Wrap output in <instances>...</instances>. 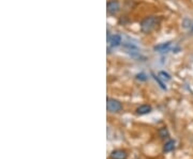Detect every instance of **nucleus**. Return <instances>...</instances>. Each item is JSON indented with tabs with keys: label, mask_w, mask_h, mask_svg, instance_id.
Listing matches in <instances>:
<instances>
[{
	"label": "nucleus",
	"mask_w": 193,
	"mask_h": 159,
	"mask_svg": "<svg viewBox=\"0 0 193 159\" xmlns=\"http://www.w3.org/2000/svg\"><path fill=\"white\" fill-rule=\"evenodd\" d=\"M158 24V19L156 16H147L141 23V31L144 33H150L156 28Z\"/></svg>",
	"instance_id": "nucleus-1"
},
{
	"label": "nucleus",
	"mask_w": 193,
	"mask_h": 159,
	"mask_svg": "<svg viewBox=\"0 0 193 159\" xmlns=\"http://www.w3.org/2000/svg\"><path fill=\"white\" fill-rule=\"evenodd\" d=\"M106 108H107L108 112L117 113L119 112V111H121V109H122V104L115 98H107V101H106Z\"/></svg>",
	"instance_id": "nucleus-2"
},
{
	"label": "nucleus",
	"mask_w": 193,
	"mask_h": 159,
	"mask_svg": "<svg viewBox=\"0 0 193 159\" xmlns=\"http://www.w3.org/2000/svg\"><path fill=\"white\" fill-rule=\"evenodd\" d=\"M106 11L110 15H116L120 11V3L118 0H110L106 4Z\"/></svg>",
	"instance_id": "nucleus-3"
},
{
	"label": "nucleus",
	"mask_w": 193,
	"mask_h": 159,
	"mask_svg": "<svg viewBox=\"0 0 193 159\" xmlns=\"http://www.w3.org/2000/svg\"><path fill=\"white\" fill-rule=\"evenodd\" d=\"M108 43L112 47H118L122 43V39H121L120 34H113L112 38L108 39Z\"/></svg>",
	"instance_id": "nucleus-4"
},
{
	"label": "nucleus",
	"mask_w": 193,
	"mask_h": 159,
	"mask_svg": "<svg viewBox=\"0 0 193 159\" xmlns=\"http://www.w3.org/2000/svg\"><path fill=\"white\" fill-rule=\"evenodd\" d=\"M127 153L122 150H115L110 153V159H127Z\"/></svg>",
	"instance_id": "nucleus-5"
},
{
	"label": "nucleus",
	"mask_w": 193,
	"mask_h": 159,
	"mask_svg": "<svg viewBox=\"0 0 193 159\" xmlns=\"http://www.w3.org/2000/svg\"><path fill=\"white\" fill-rule=\"evenodd\" d=\"M151 110H152L151 106H149V105H142V106H140L137 109H136V113H137V114H140V115H144V114H148V113H150Z\"/></svg>",
	"instance_id": "nucleus-6"
},
{
	"label": "nucleus",
	"mask_w": 193,
	"mask_h": 159,
	"mask_svg": "<svg viewBox=\"0 0 193 159\" xmlns=\"http://www.w3.org/2000/svg\"><path fill=\"white\" fill-rule=\"evenodd\" d=\"M170 45H171V42L161 43V44H159V45H156V46L153 47V49H155L156 51H159V53H163V51L168 50Z\"/></svg>",
	"instance_id": "nucleus-7"
},
{
	"label": "nucleus",
	"mask_w": 193,
	"mask_h": 159,
	"mask_svg": "<svg viewBox=\"0 0 193 159\" xmlns=\"http://www.w3.org/2000/svg\"><path fill=\"white\" fill-rule=\"evenodd\" d=\"M175 149V141L174 140H168V142L164 144L163 146V152L164 153H170Z\"/></svg>",
	"instance_id": "nucleus-8"
},
{
	"label": "nucleus",
	"mask_w": 193,
	"mask_h": 159,
	"mask_svg": "<svg viewBox=\"0 0 193 159\" xmlns=\"http://www.w3.org/2000/svg\"><path fill=\"white\" fill-rule=\"evenodd\" d=\"M158 134H159V137L161 139H165L168 138V136H170V134H168V130L166 127H161L159 129V131H158Z\"/></svg>",
	"instance_id": "nucleus-9"
},
{
	"label": "nucleus",
	"mask_w": 193,
	"mask_h": 159,
	"mask_svg": "<svg viewBox=\"0 0 193 159\" xmlns=\"http://www.w3.org/2000/svg\"><path fill=\"white\" fill-rule=\"evenodd\" d=\"M159 76L160 78H161V80L162 81H170L171 80V76H170V74H168V73H165V72H163V71H161V72H159Z\"/></svg>",
	"instance_id": "nucleus-10"
},
{
	"label": "nucleus",
	"mask_w": 193,
	"mask_h": 159,
	"mask_svg": "<svg viewBox=\"0 0 193 159\" xmlns=\"http://www.w3.org/2000/svg\"><path fill=\"white\" fill-rule=\"evenodd\" d=\"M152 76H153V78H155V80H156V81H157L158 83H159V86L161 87V88L163 89V90H166V87H165V84H164V81H162V80L160 79V77H159V76H158V77H157V76H156V75H153V74H152Z\"/></svg>",
	"instance_id": "nucleus-11"
},
{
	"label": "nucleus",
	"mask_w": 193,
	"mask_h": 159,
	"mask_svg": "<svg viewBox=\"0 0 193 159\" xmlns=\"http://www.w3.org/2000/svg\"><path fill=\"white\" fill-rule=\"evenodd\" d=\"M136 79L140 80V81H146V80L148 79V78H147V75H146V74L140 73V74H137V75H136Z\"/></svg>",
	"instance_id": "nucleus-12"
},
{
	"label": "nucleus",
	"mask_w": 193,
	"mask_h": 159,
	"mask_svg": "<svg viewBox=\"0 0 193 159\" xmlns=\"http://www.w3.org/2000/svg\"><path fill=\"white\" fill-rule=\"evenodd\" d=\"M191 30H192V31H193V26H192V29H191Z\"/></svg>",
	"instance_id": "nucleus-13"
}]
</instances>
